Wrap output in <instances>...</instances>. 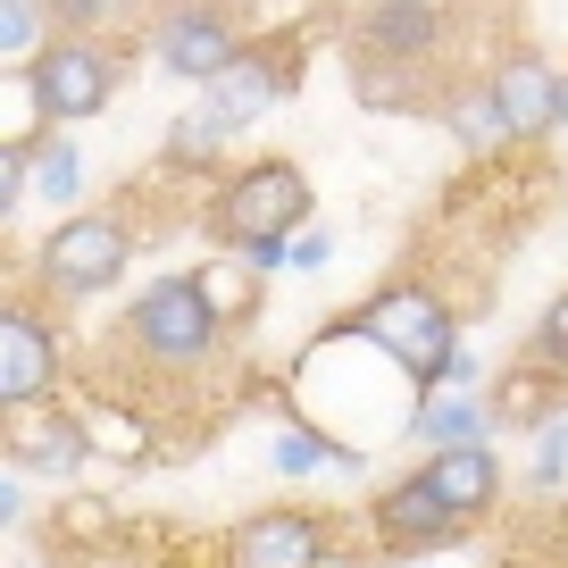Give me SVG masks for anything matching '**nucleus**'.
<instances>
[{
	"label": "nucleus",
	"instance_id": "nucleus-1",
	"mask_svg": "<svg viewBox=\"0 0 568 568\" xmlns=\"http://www.w3.org/2000/svg\"><path fill=\"white\" fill-rule=\"evenodd\" d=\"M352 335H368L376 352L393 359V368L418 385V402L426 393H444V385H468L477 393V359L460 352V326H452V310L426 293V284H385L368 310H352Z\"/></svg>",
	"mask_w": 568,
	"mask_h": 568
},
{
	"label": "nucleus",
	"instance_id": "nucleus-2",
	"mask_svg": "<svg viewBox=\"0 0 568 568\" xmlns=\"http://www.w3.org/2000/svg\"><path fill=\"white\" fill-rule=\"evenodd\" d=\"M310 210H318V193H310V176L293 160H251V168H234V176L217 184L210 226H217L226 251H251V243H293V234H310Z\"/></svg>",
	"mask_w": 568,
	"mask_h": 568
},
{
	"label": "nucleus",
	"instance_id": "nucleus-3",
	"mask_svg": "<svg viewBox=\"0 0 568 568\" xmlns=\"http://www.w3.org/2000/svg\"><path fill=\"white\" fill-rule=\"evenodd\" d=\"M125 343H134L151 368H201V359L226 343V318L210 310V293H201L193 267H176V276H151L134 293V310H125Z\"/></svg>",
	"mask_w": 568,
	"mask_h": 568
},
{
	"label": "nucleus",
	"instance_id": "nucleus-4",
	"mask_svg": "<svg viewBox=\"0 0 568 568\" xmlns=\"http://www.w3.org/2000/svg\"><path fill=\"white\" fill-rule=\"evenodd\" d=\"M125 267H134V234H125V217H109V210L59 217V234L34 251V284L51 302H92V293H109Z\"/></svg>",
	"mask_w": 568,
	"mask_h": 568
},
{
	"label": "nucleus",
	"instance_id": "nucleus-5",
	"mask_svg": "<svg viewBox=\"0 0 568 568\" xmlns=\"http://www.w3.org/2000/svg\"><path fill=\"white\" fill-rule=\"evenodd\" d=\"M151 59H160L168 75L217 84V75L243 59V26H234L226 0H168L160 26H151Z\"/></svg>",
	"mask_w": 568,
	"mask_h": 568
},
{
	"label": "nucleus",
	"instance_id": "nucleus-6",
	"mask_svg": "<svg viewBox=\"0 0 568 568\" xmlns=\"http://www.w3.org/2000/svg\"><path fill=\"white\" fill-rule=\"evenodd\" d=\"M26 75H34L51 125H84V118H101L109 92H118V51H109V42H92V34H51Z\"/></svg>",
	"mask_w": 568,
	"mask_h": 568
},
{
	"label": "nucleus",
	"instance_id": "nucleus-7",
	"mask_svg": "<svg viewBox=\"0 0 568 568\" xmlns=\"http://www.w3.org/2000/svg\"><path fill=\"white\" fill-rule=\"evenodd\" d=\"M0 444H9V468H18V477H59V485L84 477V460H92V435H84V418H75L68 402L9 409Z\"/></svg>",
	"mask_w": 568,
	"mask_h": 568
},
{
	"label": "nucleus",
	"instance_id": "nucleus-8",
	"mask_svg": "<svg viewBox=\"0 0 568 568\" xmlns=\"http://www.w3.org/2000/svg\"><path fill=\"white\" fill-rule=\"evenodd\" d=\"M59 393V335L34 302L0 310V409H34Z\"/></svg>",
	"mask_w": 568,
	"mask_h": 568
},
{
	"label": "nucleus",
	"instance_id": "nucleus-9",
	"mask_svg": "<svg viewBox=\"0 0 568 568\" xmlns=\"http://www.w3.org/2000/svg\"><path fill=\"white\" fill-rule=\"evenodd\" d=\"M368 527H376V544H385V551H444V544H460V535H468V518L452 510L418 468H409L402 485H385V494L368 501Z\"/></svg>",
	"mask_w": 568,
	"mask_h": 568
},
{
	"label": "nucleus",
	"instance_id": "nucleus-10",
	"mask_svg": "<svg viewBox=\"0 0 568 568\" xmlns=\"http://www.w3.org/2000/svg\"><path fill=\"white\" fill-rule=\"evenodd\" d=\"M494 101H501V118H510V142H535V134H551V125H560L568 75L551 68V59H535V51H510V59L494 68Z\"/></svg>",
	"mask_w": 568,
	"mask_h": 568
},
{
	"label": "nucleus",
	"instance_id": "nucleus-11",
	"mask_svg": "<svg viewBox=\"0 0 568 568\" xmlns=\"http://www.w3.org/2000/svg\"><path fill=\"white\" fill-rule=\"evenodd\" d=\"M326 560V518L310 510H251L234 527V568H318Z\"/></svg>",
	"mask_w": 568,
	"mask_h": 568
},
{
	"label": "nucleus",
	"instance_id": "nucleus-12",
	"mask_svg": "<svg viewBox=\"0 0 568 568\" xmlns=\"http://www.w3.org/2000/svg\"><path fill=\"white\" fill-rule=\"evenodd\" d=\"M418 477L435 485V494L452 501L460 518H485L501 501V452L494 444H460V452H426L418 460Z\"/></svg>",
	"mask_w": 568,
	"mask_h": 568
},
{
	"label": "nucleus",
	"instance_id": "nucleus-13",
	"mask_svg": "<svg viewBox=\"0 0 568 568\" xmlns=\"http://www.w3.org/2000/svg\"><path fill=\"white\" fill-rule=\"evenodd\" d=\"M494 426H501V409L485 402V393H426L418 402V418H409V444H426V452H460V444H494Z\"/></svg>",
	"mask_w": 568,
	"mask_h": 568
},
{
	"label": "nucleus",
	"instance_id": "nucleus-14",
	"mask_svg": "<svg viewBox=\"0 0 568 568\" xmlns=\"http://www.w3.org/2000/svg\"><path fill=\"white\" fill-rule=\"evenodd\" d=\"M359 42H368V59H426L444 42V18H435V0H368Z\"/></svg>",
	"mask_w": 568,
	"mask_h": 568
},
{
	"label": "nucleus",
	"instance_id": "nucleus-15",
	"mask_svg": "<svg viewBox=\"0 0 568 568\" xmlns=\"http://www.w3.org/2000/svg\"><path fill=\"white\" fill-rule=\"evenodd\" d=\"M276 101H284V68H267V51H243L217 84H201V109H217L234 134H243L251 118H267Z\"/></svg>",
	"mask_w": 568,
	"mask_h": 568
},
{
	"label": "nucleus",
	"instance_id": "nucleus-16",
	"mask_svg": "<svg viewBox=\"0 0 568 568\" xmlns=\"http://www.w3.org/2000/svg\"><path fill=\"white\" fill-rule=\"evenodd\" d=\"M75 418H84V435H92V460H125V468L151 460V418H134L125 402L84 393V402H75Z\"/></svg>",
	"mask_w": 568,
	"mask_h": 568
},
{
	"label": "nucleus",
	"instance_id": "nucleus-17",
	"mask_svg": "<svg viewBox=\"0 0 568 568\" xmlns=\"http://www.w3.org/2000/svg\"><path fill=\"white\" fill-rule=\"evenodd\" d=\"M193 276H201V293H210V310H217L226 326H251V318H260V302H267V267H251L243 251H234V260H201Z\"/></svg>",
	"mask_w": 568,
	"mask_h": 568
},
{
	"label": "nucleus",
	"instance_id": "nucleus-18",
	"mask_svg": "<svg viewBox=\"0 0 568 568\" xmlns=\"http://www.w3.org/2000/svg\"><path fill=\"white\" fill-rule=\"evenodd\" d=\"M267 468H276V477H318V468H359L352 452L335 444V435H318V426H276V435H267Z\"/></svg>",
	"mask_w": 568,
	"mask_h": 568
},
{
	"label": "nucleus",
	"instance_id": "nucleus-19",
	"mask_svg": "<svg viewBox=\"0 0 568 568\" xmlns=\"http://www.w3.org/2000/svg\"><path fill=\"white\" fill-rule=\"evenodd\" d=\"M452 134H460L468 160H485V151H501V142H510V118H501L494 84H477V92H460V101H452Z\"/></svg>",
	"mask_w": 568,
	"mask_h": 568
},
{
	"label": "nucleus",
	"instance_id": "nucleus-20",
	"mask_svg": "<svg viewBox=\"0 0 568 568\" xmlns=\"http://www.w3.org/2000/svg\"><path fill=\"white\" fill-rule=\"evenodd\" d=\"M234 142V125L217 118V109H193V118H176V134H168V168H193V160H217Z\"/></svg>",
	"mask_w": 568,
	"mask_h": 568
},
{
	"label": "nucleus",
	"instance_id": "nucleus-21",
	"mask_svg": "<svg viewBox=\"0 0 568 568\" xmlns=\"http://www.w3.org/2000/svg\"><path fill=\"white\" fill-rule=\"evenodd\" d=\"M34 193L59 201V210L84 193V151H75V142H42V151H34Z\"/></svg>",
	"mask_w": 568,
	"mask_h": 568
},
{
	"label": "nucleus",
	"instance_id": "nucleus-22",
	"mask_svg": "<svg viewBox=\"0 0 568 568\" xmlns=\"http://www.w3.org/2000/svg\"><path fill=\"white\" fill-rule=\"evenodd\" d=\"M527 485H535V494H560V485H568V418L535 426V460H527Z\"/></svg>",
	"mask_w": 568,
	"mask_h": 568
},
{
	"label": "nucleus",
	"instance_id": "nucleus-23",
	"mask_svg": "<svg viewBox=\"0 0 568 568\" xmlns=\"http://www.w3.org/2000/svg\"><path fill=\"white\" fill-rule=\"evenodd\" d=\"M34 34H42V18H34V0H0V59L9 68H34Z\"/></svg>",
	"mask_w": 568,
	"mask_h": 568
},
{
	"label": "nucleus",
	"instance_id": "nucleus-24",
	"mask_svg": "<svg viewBox=\"0 0 568 568\" xmlns=\"http://www.w3.org/2000/svg\"><path fill=\"white\" fill-rule=\"evenodd\" d=\"M142 0H51V18H59V34H101V26H118V18H134Z\"/></svg>",
	"mask_w": 568,
	"mask_h": 568
},
{
	"label": "nucleus",
	"instance_id": "nucleus-25",
	"mask_svg": "<svg viewBox=\"0 0 568 568\" xmlns=\"http://www.w3.org/2000/svg\"><path fill=\"white\" fill-rule=\"evenodd\" d=\"M535 368H551V376H568V293L535 318Z\"/></svg>",
	"mask_w": 568,
	"mask_h": 568
},
{
	"label": "nucleus",
	"instance_id": "nucleus-26",
	"mask_svg": "<svg viewBox=\"0 0 568 568\" xmlns=\"http://www.w3.org/2000/svg\"><path fill=\"white\" fill-rule=\"evenodd\" d=\"M326 260H335V243H326L318 226H310V234H293V267H302V276H310V267H326Z\"/></svg>",
	"mask_w": 568,
	"mask_h": 568
},
{
	"label": "nucleus",
	"instance_id": "nucleus-27",
	"mask_svg": "<svg viewBox=\"0 0 568 568\" xmlns=\"http://www.w3.org/2000/svg\"><path fill=\"white\" fill-rule=\"evenodd\" d=\"M318 568H368V560H359V551H326Z\"/></svg>",
	"mask_w": 568,
	"mask_h": 568
},
{
	"label": "nucleus",
	"instance_id": "nucleus-28",
	"mask_svg": "<svg viewBox=\"0 0 568 568\" xmlns=\"http://www.w3.org/2000/svg\"><path fill=\"white\" fill-rule=\"evenodd\" d=\"M560 125H568V101H560Z\"/></svg>",
	"mask_w": 568,
	"mask_h": 568
}]
</instances>
